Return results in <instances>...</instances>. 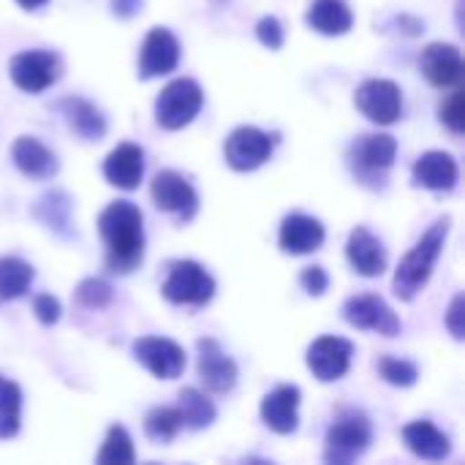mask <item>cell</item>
I'll return each mask as SVG.
<instances>
[{
  "mask_svg": "<svg viewBox=\"0 0 465 465\" xmlns=\"http://www.w3.org/2000/svg\"><path fill=\"white\" fill-rule=\"evenodd\" d=\"M60 76V57L49 49H27L11 60V79L25 93H44Z\"/></svg>",
  "mask_w": 465,
  "mask_h": 465,
  "instance_id": "obj_7",
  "label": "cell"
},
{
  "mask_svg": "<svg viewBox=\"0 0 465 465\" xmlns=\"http://www.w3.org/2000/svg\"><path fill=\"white\" fill-rule=\"evenodd\" d=\"M351 357H354V346L349 341L324 335V338L313 341V346L308 349V368L319 381L330 384L349 373Z\"/></svg>",
  "mask_w": 465,
  "mask_h": 465,
  "instance_id": "obj_13",
  "label": "cell"
},
{
  "mask_svg": "<svg viewBox=\"0 0 465 465\" xmlns=\"http://www.w3.org/2000/svg\"><path fill=\"white\" fill-rule=\"evenodd\" d=\"M414 183L428 188V191H452L458 177H460V169H458V161L450 155V153H441V150H430L425 155L417 158L414 169Z\"/></svg>",
  "mask_w": 465,
  "mask_h": 465,
  "instance_id": "obj_20",
  "label": "cell"
},
{
  "mask_svg": "<svg viewBox=\"0 0 465 465\" xmlns=\"http://www.w3.org/2000/svg\"><path fill=\"white\" fill-rule=\"evenodd\" d=\"M202 104L204 93L193 79H174L161 90L155 101V120L166 131H180L199 114Z\"/></svg>",
  "mask_w": 465,
  "mask_h": 465,
  "instance_id": "obj_4",
  "label": "cell"
},
{
  "mask_svg": "<svg viewBox=\"0 0 465 465\" xmlns=\"http://www.w3.org/2000/svg\"><path fill=\"white\" fill-rule=\"evenodd\" d=\"M420 71L436 87H452L463 82V54L452 44H428L420 54Z\"/></svg>",
  "mask_w": 465,
  "mask_h": 465,
  "instance_id": "obj_16",
  "label": "cell"
},
{
  "mask_svg": "<svg viewBox=\"0 0 465 465\" xmlns=\"http://www.w3.org/2000/svg\"><path fill=\"white\" fill-rule=\"evenodd\" d=\"M76 300H79V305H84V308H90V311H101V308H106V305L114 300V292H112V286H109L106 281H101V278H87V281L79 283Z\"/></svg>",
  "mask_w": 465,
  "mask_h": 465,
  "instance_id": "obj_32",
  "label": "cell"
},
{
  "mask_svg": "<svg viewBox=\"0 0 465 465\" xmlns=\"http://www.w3.org/2000/svg\"><path fill=\"white\" fill-rule=\"evenodd\" d=\"M354 101L360 106V112L379 123V125H392L401 112H403V95L401 87L390 79H368L357 87Z\"/></svg>",
  "mask_w": 465,
  "mask_h": 465,
  "instance_id": "obj_8",
  "label": "cell"
},
{
  "mask_svg": "<svg viewBox=\"0 0 465 465\" xmlns=\"http://www.w3.org/2000/svg\"><path fill=\"white\" fill-rule=\"evenodd\" d=\"M300 283L311 297H322L327 292V286H330V278H327V272L322 267H305L302 275H300Z\"/></svg>",
  "mask_w": 465,
  "mask_h": 465,
  "instance_id": "obj_35",
  "label": "cell"
},
{
  "mask_svg": "<svg viewBox=\"0 0 465 465\" xmlns=\"http://www.w3.org/2000/svg\"><path fill=\"white\" fill-rule=\"evenodd\" d=\"M14 166L33 180H52L57 174V158L49 147H44L33 136H19L11 147Z\"/></svg>",
  "mask_w": 465,
  "mask_h": 465,
  "instance_id": "obj_22",
  "label": "cell"
},
{
  "mask_svg": "<svg viewBox=\"0 0 465 465\" xmlns=\"http://www.w3.org/2000/svg\"><path fill=\"white\" fill-rule=\"evenodd\" d=\"M322 242H324V226L311 215L294 213L281 223V248H283V253L305 256V253L319 251Z\"/></svg>",
  "mask_w": 465,
  "mask_h": 465,
  "instance_id": "obj_21",
  "label": "cell"
},
{
  "mask_svg": "<svg viewBox=\"0 0 465 465\" xmlns=\"http://www.w3.org/2000/svg\"><path fill=\"white\" fill-rule=\"evenodd\" d=\"M33 283V267L16 256L0 259V300L22 297Z\"/></svg>",
  "mask_w": 465,
  "mask_h": 465,
  "instance_id": "obj_27",
  "label": "cell"
},
{
  "mask_svg": "<svg viewBox=\"0 0 465 465\" xmlns=\"http://www.w3.org/2000/svg\"><path fill=\"white\" fill-rule=\"evenodd\" d=\"M153 202H155L158 210L174 213L183 223H188L199 210V196H196L193 185L183 174H177L172 169L155 174V180H153Z\"/></svg>",
  "mask_w": 465,
  "mask_h": 465,
  "instance_id": "obj_12",
  "label": "cell"
},
{
  "mask_svg": "<svg viewBox=\"0 0 465 465\" xmlns=\"http://www.w3.org/2000/svg\"><path fill=\"white\" fill-rule=\"evenodd\" d=\"M371 422L362 411H346L332 422L324 439V460L335 465H346L360 460L371 447Z\"/></svg>",
  "mask_w": 465,
  "mask_h": 465,
  "instance_id": "obj_3",
  "label": "cell"
},
{
  "mask_svg": "<svg viewBox=\"0 0 465 465\" xmlns=\"http://www.w3.org/2000/svg\"><path fill=\"white\" fill-rule=\"evenodd\" d=\"M136 460L134 455V444H131V436L125 433V428L120 425H112L106 439H104V447L98 452V463L101 465H131Z\"/></svg>",
  "mask_w": 465,
  "mask_h": 465,
  "instance_id": "obj_29",
  "label": "cell"
},
{
  "mask_svg": "<svg viewBox=\"0 0 465 465\" xmlns=\"http://www.w3.org/2000/svg\"><path fill=\"white\" fill-rule=\"evenodd\" d=\"M16 3H19L22 8H27V11H35V8H41L46 0H16Z\"/></svg>",
  "mask_w": 465,
  "mask_h": 465,
  "instance_id": "obj_39",
  "label": "cell"
},
{
  "mask_svg": "<svg viewBox=\"0 0 465 465\" xmlns=\"http://www.w3.org/2000/svg\"><path fill=\"white\" fill-rule=\"evenodd\" d=\"M379 373L387 384L392 387H414L417 379H420V371L417 365L406 362V360H398V357H384L379 362Z\"/></svg>",
  "mask_w": 465,
  "mask_h": 465,
  "instance_id": "obj_31",
  "label": "cell"
},
{
  "mask_svg": "<svg viewBox=\"0 0 465 465\" xmlns=\"http://www.w3.org/2000/svg\"><path fill=\"white\" fill-rule=\"evenodd\" d=\"M300 390L297 387H278L262 401V420L270 430L281 436H292L300 425Z\"/></svg>",
  "mask_w": 465,
  "mask_h": 465,
  "instance_id": "obj_17",
  "label": "cell"
},
{
  "mask_svg": "<svg viewBox=\"0 0 465 465\" xmlns=\"http://www.w3.org/2000/svg\"><path fill=\"white\" fill-rule=\"evenodd\" d=\"M22 425V392L0 376V439H14Z\"/></svg>",
  "mask_w": 465,
  "mask_h": 465,
  "instance_id": "obj_28",
  "label": "cell"
},
{
  "mask_svg": "<svg viewBox=\"0 0 465 465\" xmlns=\"http://www.w3.org/2000/svg\"><path fill=\"white\" fill-rule=\"evenodd\" d=\"M398 142L390 134H365L349 150V163L362 183H381L392 169Z\"/></svg>",
  "mask_w": 465,
  "mask_h": 465,
  "instance_id": "obj_6",
  "label": "cell"
},
{
  "mask_svg": "<svg viewBox=\"0 0 465 465\" xmlns=\"http://www.w3.org/2000/svg\"><path fill=\"white\" fill-rule=\"evenodd\" d=\"M101 237L106 242V264L112 272H131L144 256L142 210L134 202H112L98 218Z\"/></svg>",
  "mask_w": 465,
  "mask_h": 465,
  "instance_id": "obj_1",
  "label": "cell"
},
{
  "mask_svg": "<svg viewBox=\"0 0 465 465\" xmlns=\"http://www.w3.org/2000/svg\"><path fill=\"white\" fill-rule=\"evenodd\" d=\"M142 174H144V153H142V147H136L131 142L117 144L104 161V177L123 191L139 188Z\"/></svg>",
  "mask_w": 465,
  "mask_h": 465,
  "instance_id": "obj_19",
  "label": "cell"
},
{
  "mask_svg": "<svg viewBox=\"0 0 465 465\" xmlns=\"http://www.w3.org/2000/svg\"><path fill=\"white\" fill-rule=\"evenodd\" d=\"M308 25L322 35H343L354 25V14L346 0H313Z\"/></svg>",
  "mask_w": 465,
  "mask_h": 465,
  "instance_id": "obj_25",
  "label": "cell"
},
{
  "mask_svg": "<svg viewBox=\"0 0 465 465\" xmlns=\"http://www.w3.org/2000/svg\"><path fill=\"white\" fill-rule=\"evenodd\" d=\"M199 349V379L210 392L226 395L237 384V365L234 360L218 346V341L204 338L196 343Z\"/></svg>",
  "mask_w": 465,
  "mask_h": 465,
  "instance_id": "obj_15",
  "label": "cell"
},
{
  "mask_svg": "<svg viewBox=\"0 0 465 465\" xmlns=\"http://www.w3.org/2000/svg\"><path fill=\"white\" fill-rule=\"evenodd\" d=\"M256 35H259V41L267 46V49H281L283 46V27H281V22L275 19V16H264L259 25H256Z\"/></svg>",
  "mask_w": 465,
  "mask_h": 465,
  "instance_id": "obj_34",
  "label": "cell"
},
{
  "mask_svg": "<svg viewBox=\"0 0 465 465\" xmlns=\"http://www.w3.org/2000/svg\"><path fill=\"white\" fill-rule=\"evenodd\" d=\"M33 311H35L38 322L46 324V327L57 324V319H60V302H57L52 294H38V297L33 300Z\"/></svg>",
  "mask_w": 465,
  "mask_h": 465,
  "instance_id": "obj_36",
  "label": "cell"
},
{
  "mask_svg": "<svg viewBox=\"0 0 465 465\" xmlns=\"http://www.w3.org/2000/svg\"><path fill=\"white\" fill-rule=\"evenodd\" d=\"M272 139L270 134L253 128V125H242L237 131L229 134L226 144H223V155L226 163L237 172H253L259 169L264 161H270L272 155Z\"/></svg>",
  "mask_w": 465,
  "mask_h": 465,
  "instance_id": "obj_10",
  "label": "cell"
},
{
  "mask_svg": "<svg viewBox=\"0 0 465 465\" xmlns=\"http://www.w3.org/2000/svg\"><path fill=\"white\" fill-rule=\"evenodd\" d=\"M57 109L63 112L68 128H71L76 136H82V139L95 142V139H101V136L106 134V120H104V114H101L90 101H84V98H65V101L57 104Z\"/></svg>",
  "mask_w": 465,
  "mask_h": 465,
  "instance_id": "obj_24",
  "label": "cell"
},
{
  "mask_svg": "<svg viewBox=\"0 0 465 465\" xmlns=\"http://www.w3.org/2000/svg\"><path fill=\"white\" fill-rule=\"evenodd\" d=\"M177 411H180V420H183V428L188 430H204L215 422V406L199 392V390H183L180 398H177Z\"/></svg>",
  "mask_w": 465,
  "mask_h": 465,
  "instance_id": "obj_26",
  "label": "cell"
},
{
  "mask_svg": "<svg viewBox=\"0 0 465 465\" xmlns=\"http://www.w3.org/2000/svg\"><path fill=\"white\" fill-rule=\"evenodd\" d=\"M163 297L174 305H207L215 294V281L196 262H174L163 281Z\"/></svg>",
  "mask_w": 465,
  "mask_h": 465,
  "instance_id": "obj_5",
  "label": "cell"
},
{
  "mask_svg": "<svg viewBox=\"0 0 465 465\" xmlns=\"http://www.w3.org/2000/svg\"><path fill=\"white\" fill-rule=\"evenodd\" d=\"M180 63V44L166 27H153L139 52V76L153 79L172 74Z\"/></svg>",
  "mask_w": 465,
  "mask_h": 465,
  "instance_id": "obj_14",
  "label": "cell"
},
{
  "mask_svg": "<svg viewBox=\"0 0 465 465\" xmlns=\"http://www.w3.org/2000/svg\"><path fill=\"white\" fill-rule=\"evenodd\" d=\"M346 256L351 262V267L365 275V278H376L387 270V251L381 245V240L365 229V226H357L346 242Z\"/></svg>",
  "mask_w": 465,
  "mask_h": 465,
  "instance_id": "obj_18",
  "label": "cell"
},
{
  "mask_svg": "<svg viewBox=\"0 0 465 465\" xmlns=\"http://www.w3.org/2000/svg\"><path fill=\"white\" fill-rule=\"evenodd\" d=\"M134 357L155 379H163V381H172L185 371V351L169 338H155V335L139 338L134 343Z\"/></svg>",
  "mask_w": 465,
  "mask_h": 465,
  "instance_id": "obj_11",
  "label": "cell"
},
{
  "mask_svg": "<svg viewBox=\"0 0 465 465\" xmlns=\"http://www.w3.org/2000/svg\"><path fill=\"white\" fill-rule=\"evenodd\" d=\"M343 319L357 327V330H371V332H379L384 338H395L401 332V319L398 313L379 297V294H360V297H351L346 305H343Z\"/></svg>",
  "mask_w": 465,
  "mask_h": 465,
  "instance_id": "obj_9",
  "label": "cell"
},
{
  "mask_svg": "<svg viewBox=\"0 0 465 465\" xmlns=\"http://www.w3.org/2000/svg\"><path fill=\"white\" fill-rule=\"evenodd\" d=\"M403 441L422 460H447L450 452H452L450 436L441 433L433 422H425V420L406 425L403 428Z\"/></svg>",
  "mask_w": 465,
  "mask_h": 465,
  "instance_id": "obj_23",
  "label": "cell"
},
{
  "mask_svg": "<svg viewBox=\"0 0 465 465\" xmlns=\"http://www.w3.org/2000/svg\"><path fill=\"white\" fill-rule=\"evenodd\" d=\"M114 14L120 16H134L136 11H142V0H112Z\"/></svg>",
  "mask_w": 465,
  "mask_h": 465,
  "instance_id": "obj_38",
  "label": "cell"
},
{
  "mask_svg": "<svg viewBox=\"0 0 465 465\" xmlns=\"http://www.w3.org/2000/svg\"><path fill=\"white\" fill-rule=\"evenodd\" d=\"M441 120L447 123V128L452 134H463L465 131V93L455 90L444 104H441Z\"/></svg>",
  "mask_w": 465,
  "mask_h": 465,
  "instance_id": "obj_33",
  "label": "cell"
},
{
  "mask_svg": "<svg viewBox=\"0 0 465 465\" xmlns=\"http://www.w3.org/2000/svg\"><path fill=\"white\" fill-rule=\"evenodd\" d=\"M183 430V420L177 409H153L144 420V433L150 441L158 444H169L177 439V433Z\"/></svg>",
  "mask_w": 465,
  "mask_h": 465,
  "instance_id": "obj_30",
  "label": "cell"
},
{
  "mask_svg": "<svg viewBox=\"0 0 465 465\" xmlns=\"http://www.w3.org/2000/svg\"><path fill=\"white\" fill-rule=\"evenodd\" d=\"M450 218H439L422 237L420 242L401 259L398 264V272H395V281H392V289L395 294L403 300V302H411L430 281L433 275V267L444 251V242H447V234H450Z\"/></svg>",
  "mask_w": 465,
  "mask_h": 465,
  "instance_id": "obj_2",
  "label": "cell"
},
{
  "mask_svg": "<svg viewBox=\"0 0 465 465\" xmlns=\"http://www.w3.org/2000/svg\"><path fill=\"white\" fill-rule=\"evenodd\" d=\"M463 294H455L450 311H447V330L452 332L455 341H463L465 338V327H463Z\"/></svg>",
  "mask_w": 465,
  "mask_h": 465,
  "instance_id": "obj_37",
  "label": "cell"
}]
</instances>
